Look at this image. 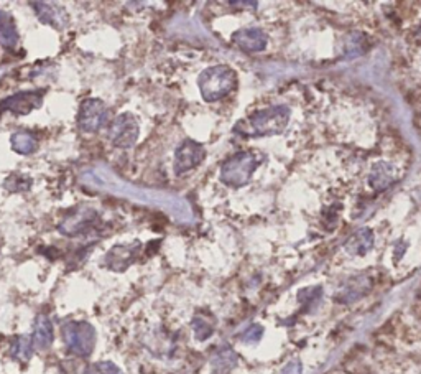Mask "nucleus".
Masks as SVG:
<instances>
[{
  "mask_svg": "<svg viewBox=\"0 0 421 374\" xmlns=\"http://www.w3.org/2000/svg\"><path fill=\"white\" fill-rule=\"evenodd\" d=\"M82 183H86V187L96 188V190L111 193V195H119L144 203V205L163 208L180 223H193V211H191L188 201L183 198L176 197L173 193L146 190V188H139L135 185L125 183V180L117 177L107 167H94L87 170L82 175Z\"/></svg>",
  "mask_w": 421,
  "mask_h": 374,
  "instance_id": "f257e3e1",
  "label": "nucleus"
},
{
  "mask_svg": "<svg viewBox=\"0 0 421 374\" xmlns=\"http://www.w3.org/2000/svg\"><path fill=\"white\" fill-rule=\"evenodd\" d=\"M290 120V109L287 106H273L258 113H253L247 119L241 120L234 127V132L242 137H265L277 135L285 130Z\"/></svg>",
  "mask_w": 421,
  "mask_h": 374,
  "instance_id": "f03ea898",
  "label": "nucleus"
},
{
  "mask_svg": "<svg viewBox=\"0 0 421 374\" xmlns=\"http://www.w3.org/2000/svg\"><path fill=\"white\" fill-rule=\"evenodd\" d=\"M198 86L206 103H216V101L227 98L236 89L237 75L231 66H210L199 75Z\"/></svg>",
  "mask_w": 421,
  "mask_h": 374,
  "instance_id": "7ed1b4c3",
  "label": "nucleus"
},
{
  "mask_svg": "<svg viewBox=\"0 0 421 374\" xmlns=\"http://www.w3.org/2000/svg\"><path fill=\"white\" fill-rule=\"evenodd\" d=\"M262 155L257 152H239L222 163L221 182L229 187L239 188L249 183L258 165L262 163Z\"/></svg>",
  "mask_w": 421,
  "mask_h": 374,
  "instance_id": "20e7f679",
  "label": "nucleus"
},
{
  "mask_svg": "<svg viewBox=\"0 0 421 374\" xmlns=\"http://www.w3.org/2000/svg\"><path fill=\"white\" fill-rule=\"evenodd\" d=\"M61 333L68 351L76 356H89L96 347V330L87 322H68Z\"/></svg>",
  "mask_w": 421,
  "mask_h": 374,
  "instance_id": "39448f33",
  "label": "nucleus"
},
{
  "mask_svg": "<svg viewBox=\"0 0 421 374\" xmlns=\"http://www.w3.org/2000/svg\"><path fill=\"white\" fill-rule=\"evenodd\" d=\"M140 134V124L134 114L124 113L119 114L111 123L109 139L117 149L134 147Z\"/></svg>",
  "mask_w": 421,
  "mask_h": 374,
  "instance_id": "423d86ee",
  "label": "nucleus"
},
{
  "mask_svg": "<svg viewBox=\"0 0 421 374\" xmlns=\"http://www.w3.org/2000/svg\"><path fill=\"white\" fill-rule=\"evenodd\" d=\"M107 119H109L107 106L101 99L91 98L81 104L80 114H77V125H80L82 132L94 134L104 127L107 124Z\"/></svg>",
  "mask_w": 421,
  "mask_h": 374,
  "instance_id": "0eeeda50",
  "label": "nucleus"
},
{
  "mask_svg": "<svg viewBox=\"0 0 421 374\" xmlns=\"http://www.w3.org/2000/svg\"><path fill=\"white\" fill-rule=\"evenodd\" d=\"M206 158V150L201 144L194 140H183L175 155V173L184 175L201 165Z\"/></svg>",
  "mask_w": 421,
  "mask_h": 374,
  "instance_id": "6e6552de",
  "label": "nucleus"
},
{
  "mask_svg": "<svg viewBox=\"0 0 421 374\" xmlns=\"http://www.w3.org/2000/svg\"><path fill=\"white\" fill-rule=\"evenodd\" d=\"M43 103V91H22L0 103V111L15 116H27L38 109Z\"/></svg>",
  "mask_w": 421,
  "mask_h": 374,
  "instance_id": "1a4fd4ad",
  "label": "nucleus"
},
{
  "mask_svg": "<svg viewBox=\"0 0 421 374\" xmlns=\"http://www.w3.org/2000/svg\"><path fill=\"white\" fill-rule=\"evenodd\" d=\"M97 220H99V215L92 208H77L75 213H71L61 221L60 231L65 236H77L92 227Z\"/></svg>",
  "mask_w": 421,
  "mask_h": 374,
  "instance_id": "9d476101",
  "label": "nucleus"
},
{
  "mask_svg": "<svg viewBox=\"0 0 421 374\" xmlns=\"http://www.w3.org/2000/svg\"><path fill=\"white\" fill-rule=\"evenodd\" d=\"M232 42L244 51L256 53L265 50L268 37L260 28H242V30L234 33Z\"/></svg>",
  "mask_w": 421,
  "mask_h": 374,
  "instance_id": "9b49d317",
  "label": "nucleus"
},
{
  "mask_svg": "<svg viewBox=\"0 0 421 374\" xmlns=\"http://www.w3.org/2000/svg\"><path fill=\"white\" fill-rule=\"evenodd\" d=\"M30 6L35 11L37 17L46 25L55 27L56 30H63L68 25V15L63 7H58L50 2H32Z\"/></svg>",
  "mask_w": 421,
  "mask_h": 374,
  "instance_id": "f8f14e48",
  "label": "nucleus"
},
{
  "mask_svg": "<svg viewBox=\"0 0 421 374\" xmlns=\"http://www.w3.org/2000/svg\"><path fill=\"white\" fill-rule=\"evenodd\" d=\"M140 251V242H135V244H119L115 247H112L107 254L106 261L107 266L114 270H124L129 267L132 262L135 261L137 254Z\"/></svg>",
  "mask_w": 421,
  "mask_h": 374,
  "instance_id": "ddd939ff",
  "label": "nucleus"
},
{
  "mask_svg": "<svg viewBox=\"0 0 421 374\" xmlns=\"http://www.w3.org/2000/svg\"><path fill=\"white\" fill-rule=\"evenodd\" d=\"M53 339H55V333H53L51 320L46 315H38L35 320V328H33V347L43 351V349L51 347Z\"/></svg>",
  "mask_w": 421,
  "mask_h": 374,
  "instance_id": "4468645a",
  "label": "nucleus"
},
{
  "mask_svg": "<svg viewBox=\"0 0 421 374\" xmlns=\"http://www.w3.org/2000/svg\"><path fill=\"white\" fill-rule=\"evenodd\" d=\"M0 45L15 48L18 45V30L12 15L0 8Z\"/></svg>",
  "mask_w": 421,
  "mask_h": 374,
  "instance_id": "2eb2a0df",
  "label": "nucleus"
},
{
  "mask_svg": "<svg viewBox=\"0 0 421 374\" xmlns=\"http://www.w3.org/2000/svg\"><path fill=\"white\" fill-rule=\"evenodd\" d=\"M374 246V235L370 230H360L347 241L346 251L352 256H364Z\"/></svg>",
  "mask_w": 421,
  "mask_h": 374,
  "instance_id": "dca6fc26",
  "label": "nucleus"
},
{
  "mask_svg": "<svg viewBox=\"0 0 421 374\" xmlns=\"http://www.w3.org/2000/svg\"><path fill=\"white\" fill-rule=\"evenodd\" d=\"M394 177H395L394 168H391L389 163L380 162L374 165V168L370 170L369 183L374 190L380 192V190H385L387 187H390L391 182H394Z\"/></svg>",
  "mask_w": 421,
  "mask_h": 374,
  "instance_id": "f3484780",
  "label": "nucleus"
},
{
  "mask_svg": "<svg viewBox=\"0 0 421 374\" xmlns=\"http://www.w3.org/2000/svg\"><path fill=\"white\" fill-rule=\"evenodd\" d=\"M237 364V354L231 348H221L213 358V369L216 374L231 373Z\"/></svg>",
  "mask_w": 421,
  "mask_h": 374,
  "instance_id": "a211bd4d",
  "label": "nucleus"
},
{
  "mask_svg": "<svg viewBox=\"0 0 421 374\" xmlns=\"http://www.w3.org/2000/svg\"><path fill=\"white\" fill-rule=\"evenodd\" d=\"M11 144L12 149L20 155H30L38 149L37 139L30 132H25V130L13 134L11 137Z\"/></svg>",
  "mask_w": 421,
  "mask_h": 374,
  "instance_id": "6ab92c4d",
  "label": "nucleus"
},
{
  "mask_svg": "<svg viewBox=\"0 0 421 374\" xmlns=\"http://www.w3.org/2000/svg\"><path fill=\"white\" fill-rule=\"evenodd\" d=\"M33 353V342L28 337H18L12 344V356L20 361H28Z\"/></svg>",
  "mask_w": 421,
  "mask_h": 374,
  "instance_id": "aec40b11",
  "label": "nucleus"
},
{
  "mask_svg": "<svg viewBox=\"0 0 421 374\" xmlns=\"http://www.w3.org/2000/svg\"><path fill=\"white\" fill-rule=\"evenodd\" d=\"M32 187V178L25 177V175L20 173H13L7 178V182L4 183V188L11 193H23L28 192Z\"/></svg>",
  "mask_w": 421,
  "mask_h": 374,
  "instance_id": "412c9836",
  "label": "nucleus"
},
{
  "mask_svg": "<svg viewBox=\"0 0 421 374\" xmlns=\"http://www.w3.org/2000/svg\"><path fill=\"white\" fill-rule=\"evenodd\" d=\"M191 327L194 330L196 338L201 339V342H203V339H208L214 332L213 323H209L204 317H194L193 322H191Z\"/></svg>",
  "mask_w": 421,
  "mask_h": 374,
  "instance_id": "4be33fe9",
  "label": "nucleus"
},
{
  "mask_svg": "<svg viewBox=\"0 0 421 374\" xmlns=\"http://www.w3.org/2000/svg\"><path fill=\"white\" fill-rule=\"evenodd\" d=\"M86 374H124L119 366H115L111 361H99L92 363L89 368L86 369Z\"/></svg>",
  "mask_w": 421,
  "mask_h": 374,
  "instance_id": "5701e85b",
  "label": "nucleus"
},
{
  "mask_svg": "<svg viewBox=\"0 0 421 374\" xmlns=\"http://www.w3.org/2000/svg\"><path fill=\"white\" fill-rule=\"evenodd\" d=\"M262 335H263V328L260 327V325H251V327H249V328L246 330V332L242 333L241 339H242L244 343L253 344V343L260 342Z\"/></svg>",
  "mask_w": 421,
  "mask_h": 374,
  "instance_id": "b1692460",
  "label": "nucleus"
},
{
  "mask_svg": "<svg viewBox=\"0 0 421 374\" xmlns=\"http://www.w3.org/2000/svg\"><path fill=\"white\" fill-rule=\"evenodd\" d=\"M301 371H303L301 363L298 361V359H295V361H290V363H288L287 366L282 369V373H280V374H301Z\"/></svg>",
  "mask_w": 421,
  "mask_h": 374,
  "instance_id": "393cba45",
  "label": "nucleus"
},
{
  "mask_svg": "<svg viewBox=\"0 0 421 374\" xmlns=\"http://www.w3.org/2000/svg\"><path fill=\"white\" fill-rule=\"evenodd\" d=\"M234 7H257V2H231Z\"/></svg>",
  "mask_w": 421,
  "mask_h": 374,
  "instance_id": "a878e982",
  "label": "nucleus"
},
{
  "mask_svg": "<svg viewBox=\"0 0 421 374\" xmlns=\"http://www.w3.org/2000/svg\"><path fill=\"white\" fill-rule=\"evenodd\" d=\"M418 35H420V37H421V30H420V33H418Z\"/></svg>",
  "mask_w": 421,
  "mask_h": 374,
  "instance_id": "bb28decb",
  "label": "nucleus"
}]
</instances>
